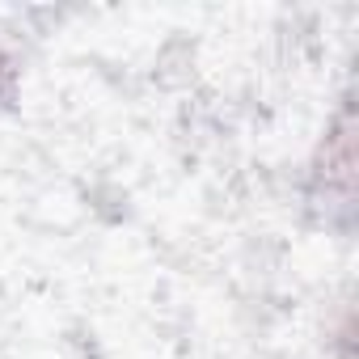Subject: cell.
<instances>
[{
	"mask_svg": "<svg viewBox=\"0 0 359 359\" xmlns=\"http://www.w3.org/2000/svg\"><path fill=\"white\" fill-rule=\"evenodd\" d=\"M304 199L325 212L330 229L351 233L355 220V102L351 93L338 97L334 114L325 118L313 156L304 165Z\"/></svg>",
	"mask_w": 359,
	"mask_h": 359,
	"instance_id": "1",
	"label": "cell"
},
{
	"mask_svg": "<svg viewBox=\"0 0 359 359\" xmlns=\"http://www.w3.org/2000/svg\"><path fill=\"white\" fill-rule=\"evenodd\" d=\"M18 89H22V60L0 39V110H9L18 102Z\"/></svg>",
	"mask_w": 359,
	"mask_h": 359,
	"instance_id": "2",
	"label": "cell"
},
{
	"mask_svg": "<svg viewBox=\"0 0 359 359\" xmlns=\"http://www.w3.org/2000/svg\"><path fill=\"white\" fill-rule=\"evenodd\" d=\"M351 334H355V317H351V304H342L338 309V330L330 334L334 359H351Z\"/></svg>",
	"mask_w": 359,
	"mask_h": 359,
	"instance_id": "3",
	"label": "cell"
}]
</instances>
